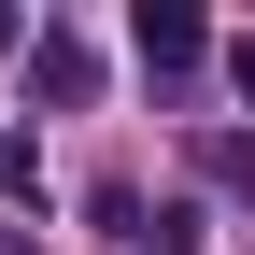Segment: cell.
<instances>
[{
	"instance_id": "obj_2",
	"label": "cell",
	"mask_w": 255,
	"mask_h": 255,
	"mask_svg": "<svg viewBox=\"0 0 255 255\" xmlns=\"http://www.w3.org/2000/svg\"><path fill=\"white\" fill-rule=\"evenodd\" d=\"M28 85H43V100H100V57H85L71 28H43V43H28Z\"/></svg>"
},
{
	"instance_id": "obj_3",
	"label": "cell",
	"mask_w": 255,
	"mask_h": 255,
	"mask_svg": "<svg viewBox=\"0 0 255 255\" xmlns=\"http://www.w3.org/2000/svg\"><path fill=\"white\" fill-rule=\"evenodd\" d=\"M199 170H213V184H241V199H255V128H213V142H199Z\"/></svg>"
},
{
	"instance_id": "obj_1",
	"label": "cell",
	"mask_w": 255,
	"mask_h": 255,
	"mask_svg": "<svg viewBox=\"0 0 255 255\" xmlns=\"http://www.w3.org/2000/svg\"><path fill=\"white\" fill-rule=\"evenodd\" d=\"M128 43H142V71H199V57H213V28L184 14V0H142V14H128Z\"/></svg>"
},
{
	"instance_id": "obj_4",
	"label": "cell",
	"mask_w": 255,
	"mask_h": 255,
	"mask_svg": "<svg viewBox=\"0 0 255 255\" xmlns=\"http://www.w3.org/2000/svg\"><path fill=\"white\" fill-rule=\"evenodd\" d=\"M0 255H43V241H28V227H0Z\"/></svg>"
}]
</instances>
